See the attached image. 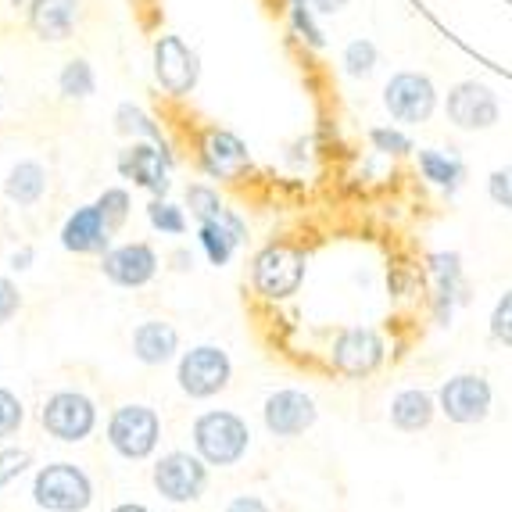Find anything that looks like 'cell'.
Masks as SVG:
<instances>
[{"label":"cell","instance_id":"6da1fadb","mask_svg":"<svg viewBox=\"0 0 512 512\" xmlns=\"http://www.w3.org/2000/svg\"><path fill=\"white\" fill-rule=\"evenodd\" d=\"M194 452L208 462V466H237L251 448V430L248 423L230 409H212V412H201L194 419Z\"/></svg>","mask_w":512,"mask_h":512},{"label":"cell","instance_id":"7a4b0ae2","mask_svg":"<svg viewBox=\"0 0 512 512\" xmlns=\"http://www.w3.org/2000/svg\"><path fill=\"white\" fill-rule=\"evenodd\" d=\"M33 502L47 512H86L94 502V484L76 462H51L36 473Z\"/></svg>","mask_w":512,"mask_h":512},{"label":"cell","instance_id":"3957f363","mask_svg":"<svg viewBox=\"0 0 512 512\" xmlns=\"http://www.w3.org/2000/svg\"><path fill=\"white\" fill-rule=\"evenodd\" d=\"M495 387L480 373H455L437 387V409L455 427H477L491 416Z\"/></svg>","mask_w":512,"mask_h":512},{"label":"cell","instance_id":"277c9868","mask_svg":"<svg viewBox=\"0 0 512 512\" xmlns=\"http://www.w3.org/2000/svg\"><path fill=\"white\" fill-rule=\"evenodd\" d=\"M301 280H305V255L291 244H265L251 262V283L269 301L298 294Z\"/></svg>","mask_w":512,"mask_h":512},{"label":"cell","instance_id":"5b68a950","mask_svg":"<svg viewBox=\"0 0 512 512\" xmlns=\"http://www.w3.org/2000/svg\"><path fill=\"white\" fill-rule=\"evenodd\" d=\"M176 380L187 398H215L230 387L233 380V362L230 355L215 344H197V348L183 351L180 366H176Z\"/></svg>","mask_w":512,"mask_h":512},{"label":"cell","instance_id":"8992f818","mask_svg":"<svg viewBox=\"0 0 512 512\" xmlns=\"http://www.w3.org/2000/svg\"><path fill=\"white\" fill-rule=\"evenodd\" d=\"M162 441V419L147 405H122L108 419V444L122 459L140 462Z\"/></svg>","mask_w":512,"mask_h":512},{"label":"cell","instance_id":"52a82bcc","mask_svg":"<svg viewBox=\"0 0 512 512\" xmlns=\"http://www.w3.org/2000/svg\"><path fill=\"white\" fill-rule=\"evenodd\" d=\"M151 69L154 83L162 86L169 97H187L194 94L197 79H201V58L194 47H187L183 36H158L151 47Z\"/></svg>","mask_w":512,"mask_h":512},{"label":"cell","instance_id":"ba28073f","mask_svg":"<svg viewBox=\"0 0 512 512\" xmlns=\"http://www.w3.org/2000/svg\"><path fill=\"white\" fill-rule=\"evenodd\" d=\"M384 359H387V344L373 326H348V330H341L333 337L330 362L348 380L373 376L376 369L384 366Z\"/></svg>","mask_w":512,"mask_h":512},{"label":"cell","instance_id":"9c48e42d","mask_svg":"<svg viewBox=\"0 0 512 512\" xmlns=\"http://www.w3.org/2000/svg\"><path fill=\"white\" fill-rule=\"evenodd\" d=\"M154 487H158V495L172 505H187L197 502L201 491L208 487V462L201 455H190V452H169L162 459L154 462V473H151Z\"/></svg>","mask_w":512,"mask_h":512},{"label":"cell","instance_id":"30bf717a","mask_svg":"<svg viewBox=\"0 0 512 512\" xmlns=\"http://www.w3.org/2000/svg\"><path fill=\"white\" fill-rule=\"evenodd\" d=\"M40 423L51 437L65 444H79L94 434L97 427V409L94 402L79 391H54L40 409Z\"/></svg>","mask_w":512,"mask_h":512},{"label":"cell","instance_id":"8fae6325","mask_svg":"<svg viewBox=\"0 0 512 512\" xmlns=\"http://www.w3.org/2000/svg\"><path fill=\"white\" fill-rule=\"evenodd\" d=\"M119 176L122 180H133L140 190L154 197L169 194V172H172V154L165 151V144H154V140H133L126 151L119 154Z\"/></svg>","mask_w":512,"mask_h":512},{"label":"cell","instance_id":"7c38bea8","mask_svg":"<svg viewBox=\"0 0 512 512\" xmlns=\"http://www.w3.org/2000/svg\"><path fill=\"white\" fill-rule=\"evenodd\" d=\"M384 108L391 111L394 122H405V126H419L427 122L437 108V90L423 72H398L391 76L384 90Z\"/></svg>","mask_w":512,"mask_h":512},{"label":"cell","instance_id":"4fadbf2b","mask_svg":"<svg viewBox=\"0 0 512 512\" xmlns=\"http://www.w3.org/2000/svg\"><path fill=\"white\" fill-rule=\"evenodd\" d=\"M197 162H201V172H205L208 180L233 183L251 169V154L237 133L212 126V129H205V137L197 144Z\"/></svg>","mask_w":512,"mask_h":512},{"label":"cell","instance_id":"5bb4252c","mask_svg":"<svg viewBox=\"0 0 512 512\" xmlns=\"http://www.w3.org/2000/svg\"><path fill=\"white\" fill-rule=\"evenodd\" d=\"M319 409L298 387H283L273 391L262 405V423L273 437H301L305 430L316 427Z\"/></svg>","mask_w":512,"mask_h":512},{"label":"cell","instance_id":"9a60e30c","mask_svg":"<svg viewBox=\"0 0 512 512\" xmlns=\"http://www.w3.org/2000/svg\"><path fill=\"white\" fill-rule=\"evenodd\" d=\"M444 111H448L452 126L466 129V133H480V129H491L498 122V97L491 94V86L466 79V83L448 90Z\"/></svg>","mask_w":512,"mask_h":512},{"label":"cell","instance_id":"2e32d148","mask_svg":"<svg viewBox=\"0 0 512 512\" xmlns=\"http://www.w3.org/2000/svg\"><path fill=\"white\" fill-rule=\"evenodd\" d=\"M15 8L26 11V26L40 43H65L83 18L79 0H15Z\"/></svg>","mask_w":512,"mask_h":512},{"label":"cell","instance_id":"e0dca14e","mask_svg":"<svg viewBox=\"0 0 512 512\" xmlns=\"http://www.w3.org/2000/svg\"><path fill=\"white\" fill-rule=\"evenodd\" d=\"M101 273L108 276L115 287H126V291H137L147 287L158 273V255H154L151 244H119V248H108L101 255Z\"/></svg>","mask_w":512,"mask_h":512},{"label":"cell","instance_id":"ac0fdd59","mask_svg":"<svg viewBox=\"0 0 512 512\" xmlns=\"http://www.w3.org/2000/svg\"><path fill=\"white\" fill-rule=\"evenodd\" d=\"M111 226L108 219H104V212L94 205H79L76 212L65 219V226H61V248L69 251V255H104L111 244Z\"/></svg>","mask_w":512,"mask_h":512},{"label":"cell","instance_id":"d6986e66","mask_svg":"<svg viewBox=\"0 0 512 512\" xmlns=\"http://www.w3.org/2000/svg\"><path fill=\"white\" fill-rule=\"evenodd\" d=\"M430 273H434V316L437 326H448L455 316V305L466 301V280H462V258L455 251L430 255Z\"/></svg>","mask_w":512,"mask_h":512},{"label":"cell","instance_id":"ffe728a7","mask_svg":"<svg viewBox=\"0 0 512 512\" xmlns=\"http://www.w3.org/2000/svg\"><path fill=\"white\" fill-rule=\"evenodd\" d=\"M244 237H248V226H244V219H240L237 212H230V208L212 222H197V244H201V251L208 255V262L219 265V269L230 262L233 251L240 248Z\"/></svg>","mask_w":512,"mask_h":512},{"label":"cell","instance_id":"44dd1931","mask_svg":"<svg viewBox=\"0 0 512 512\" xmlns=\"http://www.w3.org/2000/svg\"><path fill=\"white\" fill-rule=\"evenodd\" d=\"M180 351V330L165 319H147L133 330V355L144 366H165Z\"/></svg>","mask_w":512,"mask_h":512},{"label":"cell","instance_id":"7402d4cb","mask_svg":"<svg viewBox=\"0 0 512 512\" xmlns=\"http://www.w3.org/2000/svg\"><path fill=\"white\" fill-rule=\"evenodd\" d=\"M437 398L430 391H423V387H405V391H398L391 398V409H387V416H391V427L402 430V434H419V430H427L430 423H434L437 416Z\"/></svg>","mask_w":512,"mask_h":512},{"label":"cell","instance_id":"603a6c76","mask_svg":"<svg viewBox=\"0 0 512 512\" xmlns=\"http://www.w3.org/2000/svg\"><path fill=\"white\" fill-rule=\"evenodd\" d=\"M47 169H43L36 158H22V162L11 165L8 180H4V197L18 208H33L47 194Z\"/></svg>","mask_w":512,"mask_h":512},{"label":"cell","instance_id":"cb8c5ba5","mask_svg":"<svg viewBox=\"0 0 512 512\" xmlns=\"http://www.w3.org/2000/svg\"><path fill=\"white\" fill-rule=\"evenodd\" d=\"M111 122H115V133L119 137H129V140H154V144H165L162 137V126L147 115L140 104L133 101H122L119 108H115V115H111Z\"/></svg>","mask_w":512,"mask_h":512},{"label":"cell","instance_id":"d4e9b609","mask_svg":"<svg viewBox=\"0 0 512 512\" xmlns=\"http://www.w3.org/2000/svg\"><path fill=\"white\" fill-rule=\"evenodd\" d=\"M419 169H423V176H427L434 187L448 190V194H455V190L462 187V180H466V165H462L455 154L419 151Z\"/></svg>","mask_w":512,"mask_h":512},{"label":"cell","instance_id":"484cf974","mask_svg":"<svg viewBox=\"0 0 512 512\" xmlns=\"http://www.w3.org/2000/svg\"><path fill=\"white\" fill-rule=\"evenodd\" d=\"M58 94L65 101H90L97 94V72L86 58H72L58 72Z\"/></svg>","mask_w":512,"mask_h":512},{"label":"cell","instance_id":"4316f807","mask_svg":"<svg viewBox=\"0 0 512 512\" xmlns=\"http://www.w3.org/2000/svg\"><path fill=\"white\" fill-rule=\"evenodd\" d=\"M147 222H151V230L165 233V237L187 233V215H183L180 205H172L169 197H154L151 205H147Z\"/></svg>","mask_w":512,"mask_h":512},{"label":"cell","instance_id":"83f0119b","mask_svg":"<svg viewBox=\"0 0 512 512\" xmlns=\"http://www.w3.org/2000/svg\"><path fill=\"white\" fill-rule=\"evenodd\" d=\"M187 208H190V215H194L197 222H212V219H219V215L226 212L219 190L208 187V183H194V187H187Z\"/></svg>","mask_w":512,"mask_h":512},{"label":"cell","instance_id":"f1b7e54d","mask_svg":"<svg viewBox=\"0 0 512 512\" xmlns=\"http://www.w3.org/2000/svg\"><path fill=\"white\" fill-rule=\"evenodd\" d=\"M376 61H380V54H376L373 40H351L348 51H344V72L355 79H366L376 72Z\"/></svg>","mask_w":512,"mask_h":512},{"label":"cell","instance_id":"f546056e","mask_svg":"<svg viewBox=\"0 0 512 512\" xmlns=\"http://www.w3.org/2000/svg\"><path fill=\"white\" fill-rule=\"evenodd\" d=\"M97 208L104 212V219H108L111 230H119L122 222L129 219L133 197H129V190H122V187H108V190H101V197H97Z\"/></svg>","mask_w":512,"mask_h":512},{"label":"cell","instance_id":"4dcf8cb0","mask_svg":"<svg viewBox=\"0 0 512 512\" xmlns=\"http://www.w3.org/2000/svg\"><path fill=\"white\" fill-rule=\"evenodd\" d=\"M26 423V409L18 402V394H11L8 387H0V441H8L22 430Z\"/></svg>","mask_w":512,"mask_h":512},{"label":"cell","instance_id":"1f68e13d","mask_svg":"<svg viewBox=\"0 0 512 512\" xmlns=\"http://www.w3.org/2000/svg\"><path fill=\"white\" fill-rule=\"evenodd\" d=\"M33 466V455L26 448H0V487L15 484Z\"/></svg>","mask_w":512,"mask_h":512},{"label":"cell","instance_id":"d6a6232c","mask_svg":"<svg viewBox=\"0 0 512 512\" xmlns=\"http://www.w3.org/2000/svg\"><path fill=\"white\" fill-rule=\"evenodd\" d=\"M491 337L505 348H512V291H505L491 308Z\"/></svg>","mask_w":512,"mask_h":512},{"label":"cell","instance_id":"836d02e7","mask_svg":"<svg viewBox=\"0 0 512 512\" xmlns=\"http://www.w3.org/2000/svg\"><path fill=\"white\" fill-rule=\"evenodd\" d=\"M487 194H491V201H495L498 208H509L512 212V165L491 172V180H487Z\"/></svg>","mask_w":512,"mask_h":512},{"label":"cell","instance_id":"e575fe53","mask_svg":"<svg viewBox=\"0 0 512 512\" xmlns=\"http://www.w3.org/2000/svg\"><path fill=\"white\" fill-rule=\"evenodd\" d=\"M369 140H373L376 151H384V154H409L412 151V140L405 137V133H398V129H373Z\"/></svg>","mask_w":512,"mask_h":512},{"label":"cell","instance_id":"d590c367","mask_svg":"<svg viewBox=\"0 0 512 512\" xmlns=\"http://www.w3.org/2000/svg\"><path fill=\"white\" fill-rule=\"evenodd\" d=\"M22 308V294H18V283L11 276H0V326L11 323Z\"/></svg>","mask_w":512,"mask_h":512},{"label":"cell","instance_id":"8d00e7d4","mask_svg":"<svg viewBox=\"0 0 512 512\" xmlns=\"http://www.w3.org/2000/svg\"><path fill=\"white\" fill-rule=\"evenodd\" d=\"M291 22H294V29H298L301 36H305L312 47H323V33L316 29V22H312V15H308V8L305 4H294L291 8Z\"/></svg>","mask_w":512,"mask_h":512},{"label":"cell","instance_id":"74e56055","mask_svg":"<svg viewBox=\"0 0 512 512\" xmlns=\"http://www.w3.org/2000/svg\"><path fill=\"white\" fill-rule=\"evenodd\" d=\"M226 512H269V505H265L258 495H237L230 505H226Z\"/></svg>","mask_w":512,"mask_h":512},{"label":"cell","instance_id":"f35d334b","mask_svg":"<svg viewBox=\"0 0 512 512\" xmlns=\"http://www.w3.org/2000/svg\"><path fill=\"white\" fill-rule=\"evenodd\" d=\"M169 262H172V269H176V273H190V269H194V255H190L187 248L172 251V255H169Z\"/></svg>","mask_w":512,"mask_h":512},{"label":"cell","instance_id":"ab89813d","mask_svg":"<svg viewBox=\"0 0 512 512\" xmlns=\"http://www.w3.org/2000/svg\"><path fill=\"white\" fill-rule=\"evenodd\" d=\"M33 258H36V251H33V248L15 251V255H11V269H15V273H26L29 265H33Z\"/></svg>","mask_w":512,"mask_h":512},{"label":"cell","instance_id":"60d3db41","mask_svg":"<svg viewBox=\"0 0 512 512\" xmlns=\"http://www.w3.org/2000/svg\"><path fill=\"white\" fill-rule=\"evenodd\" d=\"M308 4H312L316 11H323V15H333V11H341L348 0H308Z\"/></svg>","mask_w":512,"mask_h":512},{"label":"cell","instance_id":"b9f144b4","mask_svg":"<svg viewBox=\"0 0 512 512\" xmlns=\"http://www.w3.org/2000/svg\"><path fill=\"white\" fill-rule=\"evenodd\" d=\"M111 512H151L147 505H140V502H122V505H115Z\"/></svg>","mask_w":512,"mask_h":512},{"label":"cell","instance_id":"7bdbcfd3","mask_svg":"<svg viewBox=\"0 0 512 512\" xmlns=\"http://www.w3.org/2000/svg\"><path fill=\"white\" fill-rule=\"evenodd\" d=\"M0 108H4V94H0Z\"/></svg>","mask_w":512,"mask_h":512},{"label":"cell","instance_id":"ee69618b","mask_svg":"<svg viewBox=\"0 0 512 512\" xmlns=\"http://www.w3.org/2000/svg\"><path fill=\"white\" fill-rule=\"evenodd\" d=\"M294 4H305V0H294Z\"/></svg>","mask_w":512,"mask_h":512}]
</instances>
